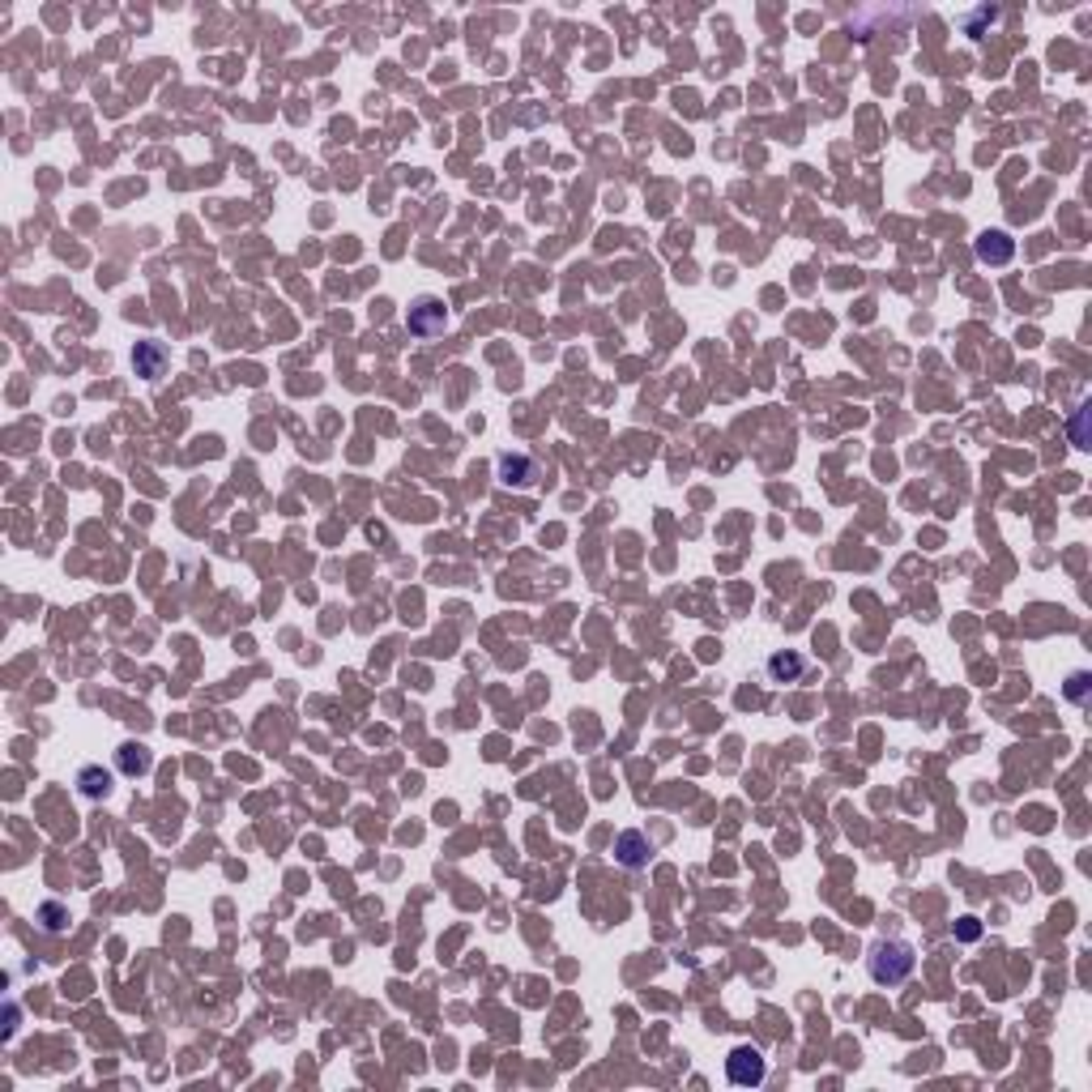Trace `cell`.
<instances>
[{
	"label": "cell",
	"mask_w": 1092,
	"mask_h": 1092,
	"mask_svg": "<svg viewBox=\"0 0 1092 1092\" xmlns=\"http://www.w3.org/2000/svg\"><path fill=\"white\" fill-rule=\"evenodd\" d=\"M914 964H918V956H914V947L900 939H888V943H874L871 956H866V969H871V982L879 985H900L909 973H914Z\"/></svg>",
	"instance_id": "6da1fadb"
},
{
	"label": "cell",
	"mask_w": 1092,
	"mask_h": 1092,
	"mask_svg": "<svg viewBox=\"0 0 1092 1092\" xmlns=\"http://www.w3.org/2000/svg\"><path fill=\"white\" fill-rule=\"evenodd\" d=\"M725 1075H730V1084H739V1088L764 1084V1075H768L764 1054H760L756 1046H734L730 1049V1058H725Z\"/></svg>",
	"instance_id": "7a4b0ae2"
},
{
	"label": "cell",
	"mask_w": 1092,
	"mask_h": 1092,
	"mask_svg": "<svg viewBox=\"0 0 1092 1092\" xmlns=\"http://www.w3.org/2000/svg\"><path fill=\"white\" fill-rule=\"evenodd\" d=\"M444 325H448V312H444L439 299H431V295L415 299V307H410V333L436 337V333H444Z\"/></svg>",
	"instance_id": "3957f363"
},
{
	"label": "cell",
	"mask_w": 1092,
	"mask_h": 1092,
	"mask_svg": "<svg viewBox=\"0 0 1092 1092\" xmlns=\"http://www.w3.org/2000/svg\"><path fill=\"white\" fill-rule=\"evenodd\" d=\"M977 261L982 265H1007L1011 257H1016V240L1007 235V231H982L977 235Z\"/></svg>",
	"instance_id": "277c9868"
},
{
	"label": "cell",
	"mask_w": 1092,
	"mask_h": 1092,
	"mask_svg": "<svg viewBox=\"0 0 1092 1092\" xmlns=\"http://www.w3.org/2000/svg\"><path fill=\"white\" fill-rule=\"evenodd\" d=\"M538 479V461L525 453H503L500 457V482L503 487H529Z\"/></svg>",
	"instance_id": "5b68a950"
},
{
	"label": "cell",
	"mask_w": 1092,
	"mask_h": 1092,
	"mask_svg": "<svg viewBox=\"0 0 1092 1092\" xmlns=\"http://www.w3.org/2000/svg\"><path fill=\"white\" fill-rule=\"evenodd\" d=\"M614 853H619V862H623L628 871H640V866L649 862V841H645V832H619Z\"/></svg>",
	"instance_id": "8992f818"
},
{
	"label": "cell",
	"mask_w": 1092,
	"mask_h": 1092,
	"mask_svg": "<svg viewBox=\"0 0 1092 1092\" xmlns=\"http://www.w3.org/2000/svg\"><path fill=\"white\" fill-rule=\"evenodd\" d=\"M162 359H167V354H162L158 342H141V346L132 350V368L146 376V380H154V376L162 372Z\"/></svg>",
	"instance_id": "52a82bcc"
},
{
	"label": "cell",
	"mask_w": 1092,
	"mask_h": 1092,
	"mask_svg": "<svg viewBox=\"0 0 1092 1092\" xmlns=\"http://www.w3.org/2000/svg\"><path fill=\"white\" fill-rule=\"evenodd\" d=\"M115 760H120V772H124V777H141V772H150V764H154L150 751H146L141 743H124Z\"/></svg>",
	"instance_id": "ba28073f"
},
{
	"label": "cell",
	"mask_w": 1092,
	"mask_h": 1092,
	"mask_svg": "<svg viewBox=\"0 0 1092 1092\" xmlns=\"http://www.w3.org/2000/svg\"><path fill=\"white\" fill-rule=\"evenodd\" d=\"M77 786H82V794H86V798H107V794H111V772H103V768L90 764V768H82V772H77Z\"/></svg>",
	"instance_id": "9c48e42d"
},
{
	"label": "cell",
	"mask_w": 1092,
	"mask_h": 1092,
	"mask_svg": "<svg viewBox=\"0 0 1092 1092\" xmlns=\"http://www.w3.org/2000/svg\"><path fill=\"white\" fill-rule=\"evenodd\" d=\"M768 675H772V678H798V675H803V657H798V653L768 657Z\"/></svg>",
	"instance_id": "30bf717a"
},
{
	"label": "cell",
	"mask_w": 1092,
	"mask_h": 1092,
	"mask_svg": "<svg viewBox=\"0 0 1092 1092\" xmlns=\"http://www.w3.org/2000/svg\"><path fill=\"white\" fill-rule=\"evenodd\" d=\"M39 914H44V922H47V930H65V922H68V914H65V909H60V905H44V909H39Z\"/></svg>",
	"instance_id": "8fae6325"
},
{
	"label": "cell",
	"mask_w": 1092,
	"mask_h": 1092,
	"mask_svg": "<svg viewBox=\"0 0 1092 1092\" xmlns=\"http://www.w3.org/2000/svg\"><path fill=\"white\" fill-rule=\"evenodd\" d=\"M1084 418H1088V406L1080 410V418L1071 423V436H1075V448H1088V436H1084Z\"/></svg>",
	"instance_id": "7c38bea8"
}]
</instances>
